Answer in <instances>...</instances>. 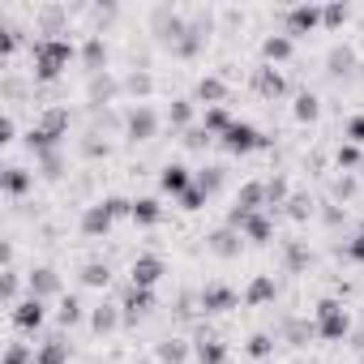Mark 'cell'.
<instances>
[{
    "label": "cell",
    "mask_w": 364,
    "mask_h": 364,
    "mask_svg": "<svg viewBox=\"0 0 364 364\" xmlns=\"http://www.w3.org/2000/svg\"><path fill=\"white\" fill-rule=\"evenodd\" d=\"M73 60V43L69 39H35L31 48V69L39 82H56Z\"/></svg>",
    "instance_id": "obj_1"
},
{
    "label": "cell",
    "mask_w": 364,
    "mask_h": 364,
    "mask_svg": "<svg viewBox=\"0 0 364 364\" xmlns=\"http://www.w3.org/2000/svg\"><path fill=\"white\" fill-rule=\"evenodd\" d=\"M347 326H351V317H347V309H343L338 300H321V304H317V334H321V338L338 343V338L347 334Z\"/></svg>",
    "instance_id": "obj_2"
},
{
    "label": "cell",
    "mask_w": 364,
    "mask_h": 364,
    "mask_svg": "<svg viewBox=\"0 0 364 364\" xmlns=\"http://www.w3.org/2000/svg\"><path fill=\"white\" fill-rule=\"evenodd\" d=\"M219 141H223V150H228V154H249V150L266 146V137H262L253 124H240V120H236V124H232V129H228Z\"/></svg>",
    "instance_id": "obj_3"
},
{
    "label": "cell",
    "mask_w": 364,
    "mask_h": 364,
    "mask_svg": "<svg viewBox=\"0 0 364 364\" xmlns=\"http://www.w3.org/2000/svg\"><path fill=\"white\" fill-rule=\"evenodd\" d=\"M283 22H287V35L300 39V35H313V31L321 26V9H317V5H296V9L283 14Z\"/></svg>",
    "instance_id": "obj_4"
},
{
    "label": "cell",
    "mask_w": 364,
    "mask_h": 364,
    "mask_svg": "<svg viewBox=\"0 0 364 364\" xmlns=\"http://www.w3.org/2000/svg\"><path fill=\"white\" fill-rule=\"evenodd\" d=\"M154 129H159V116H154L146 103H137V107L129 112V120H124L129 141H150V137H154Z\"/></svg>",
    "instance_id": "obj_5"
},
{
    "label": "cell",
    "mask_w": 364,
    "mask_h": 364,
    "mask_svg": "<svg viewBox=\"0 0 364 364\" xmlns=\"http://www.w3.org/2000/svg\"><path fill=\"white\" fill-rule=\"evenodd\" d=\"M159 185H163V193H189L193 189V171L185 167V163H167L163 171H159Z\"/></svg>",
    "instance_id": "obj_6"
},
{
    "label": "cell",
    "mask_w": 364,
    "mask_h": 364,
    "mask_svg": "<svg viewBox=\"0 0 364 364\" xmlns=\"http://www.w3.org/2000/svg\"><path fill=\"white\" fill-rule=\"evenodd\" d=\"M163 279V262L154 257V253H141L137 262H133V270H129V283L133 287H154Z\"/></svg>",
    "instance_id": "obj_7"
},
{
    "label": "cell",
    "mask_w": 364,
    "mask_h": 364,
    "mask_svg": "<svg viewBox=\"0 0 364 364\" xmlns=\"http://www.w3.org/2000/svg\"><path fill=\"white\" fill-rule=\"evenodd\" d=\"M253 90H257L262 99H279V95L287 90V82H283V73H279L274 65H262V69L253 73Z\"/></svg>",
    "instance_id": "obj_8"
},
{
    "label": "cell",
    "mask_w": 364,
    "mask_h": 364,
    "mask_svg": "<svg viewBox=\"0 0 364 364\" xmlns=\"http://www.w3.org/2000/svg\"><path fill=\"white\" fill-rule=\"evenodd\" d=\"M120 309H124V317H129V321L146 317V313L154 309V296H150V287H133V283H129V291H124V304H120Z\"/></svg>",
    "instance_id": "obj_9"
},
{
    "label": "cell",
    "mask_w": 364,
    "mask_h": 364,
    "mask_svg": "<svg viewBox=\"0 0 364 364\" xmlns=\"http://www.w3.org/2000/svg\"><path fill=\"white\" fill-rule=\"evenodd\" d=\"M14 326L18 330H39L43 326V300H35V296L31 300H18L14 304Z\"/></svg>",
    "instance_id": "obj_10"
},
{
    "label": "cell",
    "mask_w": 364,
    "mask_h": 364,
    "mask_svg": "<svg viewBox=\"0 0 364 364\" xmlns=\"http://www.w3.org/2000/svg\"><path fill=\"white\" fill-rule=\"evenodd\" d=\"M112 210H107V202H99V206H90L86 215H82V232L95 240V236H107V228H112Z\"/></svg>",
    "instance_id": "obj_11"
},
{
    "label": "cell",
    "mask_w": 364,
    "mask_h": 364,
    "mask_svg": "<svg viewBox=\"0 0 364 364\" xmlns=\"http://www.w3.org/2000/svg\"><path fill=\"white\" fill-rule=\"evenodd\" d=\"M202 309H206V313H228V309H236V291L223 287V283H210V287L202 291Z\"/></svg>",
    "instance_id": "obj_12"
},
{
    "label": "cell",
    "mask_w": 364,
    "mask_h": 364,
    "mask_svg": "<svg viewBox=\"0 0 364 364\" xmlns=\"http://www.w3.org/2000/svg\"><path fill=\"white\" fill-rule=\"evenodd\" d=\"M56 291H60V274H56V270H48V266L31 270V296H35V300L56 296Z\"/></svg>",
    "instance_id": "obj_13"
},
{
    "label": "cell",
    "mask_w": 364,
    "mask_h": 364,
    "mask_svg": "<svg viewBox=\"0 0 364 364\" xmlns=\"http://www.w3.org/2000/svg\"><path fill=\"white\" fill-rule=\"evenodd\" d=\"M35 364H69V343L56 334V338H43L39 351H35Z\"/></svg>",
    "instance_id": "obj_14"
},
{
    "label": "cell",
    "mask_w": 364,
    "mask_h": 364,
    "mask_svg": "<svg viewBox=\"0 0 364 364\" xmlns=\"http://www.w3.org/2000/svg\"><path fill=\"white\" fill-rule=\"evenodd\" d=\"M262 56H266L270 65H283V60H291V35H266V43H262Z\"/></svg>",
    "instance_id": "obj_15"
},
{
    "label": "cell",
    "mask_w": 364,
    "mask_h": 364,
    "mask_svg": "<svg viewBox=\"0 0 364 364\" xmlns=\"http://www.w3.org/2000/svg\"><path fill=\"white\" fill-rule=\"evenodd\" d=\"M240 240H245V236H240L236 228H219V232L210 236V249H215L219 257H236V253H240Z\"/></svg>",
    "instance_id": "obj_16"
},
{
    "label": "cell",
    "mask_w": 364,
    "mask_h": 364,
    "mask_svg": "<svg viewBox=\"0 0 364 364\" xmlns=\"http://www.w3.org/2000/svg\"><path fill=\"white\" fill-rule=\"evenodd\" d=\"M31 185H35V176H31L26 167H5V193H9V198L31 193Z\"/></svg>",
    "instance_id": "obj_17"
},
{
    "label": "cell",
    "mask_w": 364,
    "mask_h": 364,
    "mask_svg": "<svg viewBox=\"0 0 364 364\" xmlns=\"http://www.w3.org/2000/svg\"><path fill=\"white\" fill-rule=\"evenodd\" d=\"M82 65H86L90 77L103 73V65H107V48H103V39H86V48H82Z\"/></svg>",
    "instance_id": "obj_18"
},
{
    "label": "cell",
    "mask_w": 364,
    "mask_h": 364,
    "mask_svg": "<svg viewBox=\"0 0 364 364\" xmlns=\"http://www.w3.org/2000/svg\"><path fill=\"white\" fill-rule=\"evenodd\" d=\"M270 300H274V279H270V274H257V279L249 283V291H245V304L257 309V304H270Z\"/></svg>",
    "instance_id": "obj_19"
},
{
    "label": "cell",
    "mask_w": 364,
    "mask_h": 364,
    "mask_svg": "<svg viewBox=\"0 0 364 364\" xmlns=\"http://www.w3.org/2000/svg\"><path fill=\"white\" fill-rule=\"evenodd\" d=\"M355 69V52L351 48H334L330 56H326V73L330 77H343V73H351Z\"/></svg>",
    "instance_id": "obj_20"
},
{
    "label": "cell",
    "mask_w": 364,
    "mask_h": 364,
    "mask_svg": "<svg viewBox=\"0 0 364 364\" xmlns=\"http://www.w3.org/2000/svg\"><path fill=\"white\" fill-rule=\"evenodd\" d=\"M232 124H236V120L228 116V107H206V116H202V129H206L210 137H223Z\"/></svg>",
    "instance_id": "obj_21"
},
{
    "label": "cell",
    "mask_w": 364,
    "mask_h": 364,
    "mask_svg": "<svg viewBox=\"0 0 364 364\" xmlns=\"http://www.w3.org/2000/svg\"><path fill=\"white\" fill-rule=\"evenodd\" d=\"M129 219H133V223H146V228H154V223L163 219V206H159L154 198H137V202H133V215H129Z\"/></svg>",
    "instance_id": "obj_22"
},
{
    "label": "cell",
    "mask_w": 364,
    "mask_h": 364,
    "mask_svg": "<svg viewBox=\"0 0 364 364\" xmlns=\"http://www.w3.org/2000/svg\"><path fill=\"white\" fill-rule=\"evenodd\" d=\"M240 236H245V240H253V245H266L274 232H270V219H266V215H249V219H245V228H240Z\"/></svg>",
    "instance_id": "obj_23"
},
{
    "label": "cell",
    "mask_w": 364,
    "mask_h": 364,
    "mask_svg": "<svg viewBox=\"0 0 364 364\" xmlns=\"http://www.w3.org/2000/svg\"><path fill=\"white\" fill-rule=\"evenodd\" d=\"M223 95H228V86H223L219 77H202V82H198V99H202L206 107H223Z\"/></svg>",
    "instance_id": "obj_24"
},
{
    "label": "cell",
    "mask_w": 364,
    "mask_h": 364,
    "mask_svg": "<svg viewBox=\"0 0 364 364\" xmlns=\"http://www.w3.org/2000/svg\"><path fill=\"white\" fill-rule=\"evenodd\" d=\"M198 360H202V364H223V360H228V347H223L219 338L198 334Z\"/></svg>",
    "instance_id": "obj_25"
},
{
    "label": "cell",
    "mask_w": 364,
    "mask_h": 364,
    "mask_svg": "<svg viewBox=\"0 0 364 364\" xmlns=\"http://www.w3.org/2000/svg\"><path fill=\"white\" fill-rule=\"evenodd\" d=\"M185 355H189V343H185V338H163V343H159V360H163V364H180Z\"/></svg>",
    "instance_id": "obj_26"
},
{
    "label": "cell",
    "mask_w": 364,
    "mask_h": 364,
    "mask_svg": "<svg viewBox=\"0 0 364 364\" xmlns=\"http://www.w3.org/2000/svg\"><path fill=\"white\" fill-rule=\"evenodd\" d=\"M116 90H120V86H116L112 77H103V73L90 77V103H107V99H116Z\"/></svg>",
    "instance_id": "obj_27"
},
{
    "label": "cell",
    "mask_w": 364,
    "mask_h": 364,
    "mask_svg": "<svg viewBox=\"0 0 364 364\" xmlns=\"http://www.w3.org/2000/svg\"><path fill=\"white\" fill-rule=\"evenodd\" d=\"M107 279H112L107 262H86V266H82V283H86V287H107Z\"/></svg>",
    "instance_id": "obj_28"
},
{
    "label": "cell",
    "mask_w": 364,
    "mask_h": 364,
    "mask_svg": "<svg viewBox=\"0 0 364 364\" xmlns=\"http://www.w3.org/2000/svg\"><path fill=\"white\" fill-rule=\"evenodd\" d=\"M116 321H120V313H116L112 304H99V309L90 313V326H95L99 334H107V330H116Z\"/></svg>",
    "instance_id": "obj_29"
},
{
    "label": "cell",
    "mask_w": 364,
    "mask_h": 364,
    "mask_svg": "<svg viewBox=\"0 0 364 364\" xmlns=\"http://www.w3.org/2000/svg\"><path fill=\"white\" fill-rule=\"evenodd\" d=\"M245 351H249L253 360H270V355H274V334H253V338L245 343Z\"/></svg>",
    "instance_id": "obj_30"
},
{
    "label": "cell",
    "mask_w": 364,
    "mask_h": 364,
    "mask_svg": "<svg viewBox=\"0 0 364 364\" xmlns=\"http://www.w3.org/2000/svg\"><path fill=\"white\" fill-rule=\"evenodd\" d=\"M56 321H60V326H77V321H82V300H77V296H65Z\"/></svg>",
    "instance_id": "obj_31"
},
{
    "label": "cell",
    "mask_w": 364,
    "mask_h": 364,
    "mask_svg": "<svg viewBox=\"0 0 364 364\" xmlns=\"http://www.w3.org/2000/svg\"><path fill=\"white\" fill-rule=\"evenodd\" d=\"M167 120H171L176 129H185V124L193 120V103H189V99H176V103L167 107Z\"/></svg>",
    "instance_id": "obj_32"
},
{
    "label": "cell",
    "mask_w": 364,
    "mask_h": 364,
    "mask_svg": "<svg viewBox=\"0 0 364 364\" xmlns=\"http://www.w3.org/2000/svg\"><path fill=\"white\" fill-rule=\"evenodd\" d=\"M223 171H228V167H202V171H198V189L215 193V189L223 185Z\"/></svg>",
    "instance_id": "obj_33"
},
{
    "label": "cell",
    "mask_w": 364,
    "mask_h": 364,
    "mask_svg": "<svg viewBox=\"0 0 364 364\" xmlns=\"http://www.w3.org/2000/svg\"><path fill=\"white\" fill-rule=\"evenodd\" d=\"M296 120H317V95L304 90V95L296 99Z\"/></svg>",
    "instance_id": "obj_34"
},
{
    "label": "cell",
    "mask_w": 364,
    "mask_h": 364,
    "mask_svg": "<svg viewBox=\"0 0 364 364\" xmlns=\"http://www.w3.org/2000/svg\"><path fill=\"white\" fill-rule=\"evenodd\" d=\"M5 364H35V351H31L26 343H9V351H5Z\"/></svg>",
    "instance_id": "obj_35"
},
{
    "label": "cell",
    "mask_w": 364,
    "mask_h": 364,
    "mask_svg": "<svg viewBox=\"0 0 364 364\" xmlns=\"http://www.w3.org/2000/svg\"><path fill=\"white\" fill-rule=\"evenodd\" d=\"M347 18H351L347 5H326V9H321V22H326V26H343Z\"/></svg>",
    "instance_id": "obj_36"
},
{
    "label": "cell",
    "mask_w": 364,
    "mask_h": 364,
    "mask_svg": "<svg viewBox=\"0 0 364 364\" xmlns=\"http://www.w3.org/2000/svg\"><path fill=\"white\" fill-rule=\"evenodd\" d=\"M287 266H291V270H304V266H309V249H304L300 240L287 245Z\"/></svg>",
    "instance_id": "obj_37"
},
{
    "label": "cell",
    "mask_w": 364,
    "mask_h": 364,
    "mask_svg": "<svg viewBox=\"0 0 364 364\" xmlns=\"http://www.w3.org/2000/svg\"><path fill=\"white\" fill-rule=\"evenodd\" d=\"M206 198H210V193H206V189H198V185H193V189H189V193H180V206H185V210H202V206H206Z\"/></svg>",
    "instance_id": "obj_38"
},
{
    "label": "cell",
    "mask_w": 364,
    "mask_h": 364,
    "mask_svg": "<svg viewBox=\"0 0 364 364\" xmlns=\"http://www.w3.org/2000/svg\"><path fill=\"white\" fill-rule=\"evenodd\" d=\"M287 215H291V219H309V215H313V202H309L304 193H296V198L287 202Z\"/></svg>",
    "instance_id": "obj_39"
},
{
    "label": "cell",
    "mask_w": 364,
    "mask_h": 364,
    "mask_svg": "<svg viewBox=\"0 0 364 364\" xmlns=\"http://www.w3.org/2000/svg\"><path fill=\"white\" fill-rule=\"evenodd\" d=\"M124 90L141 99V95H150V77H146V73H129V82H124Z\"/></svg>",
    "instance_id": "obj_40"
},
{
    "label": "cell",
    "mask_w": 364,
    "mask_h": 364,
    "mask_svg": "<svg viewBox=\"0 0 364 364\" xmlns=\"http://www.w3.org/2000/svg\"><path fill=\"white\" fill-rule=\"evenodd\" d=\"M39 167H43V176H48V180H56V176L65 171V163H60V154H56V150H52V154H43V163H39Z\"/></svg>",
    "instance_id": "obj_41"
},
{
    "label": "cell",
    "mask_w": 364,
    "mask_h": 364,
    "mask_svg": "<svg viewBox=\"0 0 364 364\" xmlns=\"http://www.w3.org/2000/svg\"><path fill=\"white\" fill-rule=\"evenodd\" d=\"M347 141H351V146L364 141V116H351V120H347Z\"/></svg>",
    "instance_id": "obj_42"
},
{
    "label": "cell",
    "mask_w": 364,
    "mask_h": 364,
    "mask_svg": "<svg viewBox=\"0 0 364 364\" xmlns=\"http://www.w3.org/2000/svg\"><path fill=\"white\" fill-rule=\"evenodd\" d=\"M206 141H215V137H210L206 129H189V133H185V146H193V150H202Z\"/></svg>",
    "instance_id": "obj_43"
},
{
    "label": "cell",
    "mask_w": 364,
    "mask_h": 364,
    "mask_svg": "<svg viewBox=\"0 0 364 364\" xmlns=\"http://www.w3.org/2000/svg\"><path fill=\"white\" fill-rule=\"evenodd\" d=\"M347 257H351V262H364V232H355V236L347 240Z\"/></svg>",
    "instance_id": "obj_44"
},
{
    "label": "cell",
    "mask_w": 364,
    "mask_h": 364,
    "mask_svg": "<svg viewBox=\"0 0 364 364\" xmlns=\"http://www.w3.org/2000/svg\"><path fill=\"white\" fill-rule=\"evenodd\" d=\"M360 163V150L355 146H338V167H355Z\"/></svg>",
    "instance_id": "obj_45"
}]
</instances>
